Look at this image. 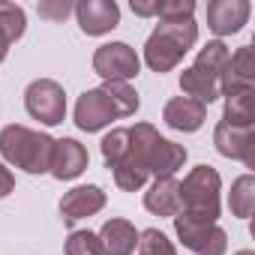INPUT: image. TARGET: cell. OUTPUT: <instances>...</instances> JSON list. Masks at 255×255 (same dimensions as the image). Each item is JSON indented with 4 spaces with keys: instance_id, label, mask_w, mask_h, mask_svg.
<instances>
[{
    "instance_id": "obj_23",
    "label": "cell",
    "mask_w": 255,
    "mask_h": 255,
    "mask_svg": "<svg viewBox=\"0 0 255 255\" xmlns=\"http://www.w3.org/2000/svg\"><path fill=\"white\" fill-rule=\"evenodd\" d=\"M111 177H114V186L120 189V192H138V189H144L147 186V174L129 159V150H126V156L117 162V165H111Z\"/></svg>"
},
{
    "instance_id": "obj_6",
    "label": "cell",
    "mask_w": 255,
    "mask_h": 255,
    "mask_svg": "<svg viewBox=\"0 0 255 255\" xmlns=\"http://www.w3.org/2000/svg\"><path fill=\"white\" fill-rule=\"evenodd\" d=\"M24 108L42 126H57L66 120V90L54 78H33L24 90Z\"/></svg>"
},
{
    "instance_id": "obj_18",
    "label": "cell",
    "mask_w": 255,
    "mask_h": 255,
    "mask_svg": "<svg viewBox=\"0 0 255 255\" xmlns=\"http://www.w3.org/2000/svg\"><path fill=\"white\" fill-rule=\"evenodd\" d=\"M24 30H27V12L18 3L0 0V63L6 60L9 48L24 36Z\"/></svg>"
},
{
    "instance_id": "obj_2",
    "label": "cell",
    "mask_w": 255,
    "mask_h": 255,
    "mask_svg": "<svg viewBox=\"0 0 255 255\" xmlns=\"http://www.w3.org/2000/svg\"><path fill=\"white\" fill-rule=\"evenodd\" d=\"M54 141L48 132L30 129L21 123H9L0 129V156L6 165L21 168L24 174H48Z\"/></svg>"
},
{
    "instance_id": "obj_16",
    "label": "cell",
    "mask_w": 255,
    "mask_h": 255,
    "mask_svg": "<svg viewBox=\"0 0 255 255\" xmlns=\"http://www.w3.org/2000/svg\"><path fill=\"white\" fill-rule=\"evenodd\" d=\"M102 255H132L138 246V228L123 219V216H111L102 222V228L96 231Z\"/></svg>"
},
{
    "instance_id": "obj_25",
    "label": "cell",
    "mask_w": 255,
    "mask_h": 255,
    "mask_svg": "<svg viewBox=\"0 0 255 255\" xmlns=\"http://www.w3.org/2000/svg\"><path fill=\"white\" fill-rule=\"evenodd\" d=\"M99 150H102V159H105L108 168L117 165L126 156V150H129V129H126V126H117V129L105 132L102 141H99Z\"/></svg>"
},
{
    "instance_id": "obj_7",
    "label": "cell",
    "mask_w": 255,
    "mask_h": 255,
    "mask_svg": "<svg viewBox=\"0 0 255 255\" xmlns=\"http://www.w3.org/2000/svg\"><path fill=\"white\" fill-rule=\"evenodd\" d=\"M93 72L102 81H132L141 72V57L129 42H105L93 51Z\"/></svg>"
},
{
    "instance_id": "obj_20",
    "label": "cell",
    "mask_w": 255,
    "mask_h": 255,
    "mask_svg": "<svg viewBox=\"0 0 255 255\" xmlns=\"http://www.w3.org/2000/svg\"><path fill=\"white\" fill-rule=\"evenodd\" d=\"M222 99H225L222 123H228V126H246V129H252V123H255V90L231 93V96H222Z\"/></svg>"
},
{
    "instance_id": "obj_4",
    "label": "cell",
    "mask_w": 255,
    "mask_h": 255,
    "mask_svg": "<svg viewBox=\"0 0 255 255\" xmlns=\"http://www.w3.org/2000/svg\"><path fill=\"white\" fill-rule=\"evenodd\" d=\"M180 210L207 222L219 219L222 210V177L210 165H195L180 183Z\"/></svg>"
},
{
    "instance_id": "obj_19",
    "label": "cell",
    "mask_w": 255,
    "mask_h": 255,
    "mask_svg": "<svg viewBox=\"0 0 255 255\" xmlns=\"http://www.w3.org/2000/svg\"><path fill=\"white\" fill-rule=\"evenodd\" d=\"M180 90H183V96H189V99H195V102H201V105H210V102L222 99V93H219V78H213V75H207V72H198L195 66H186V69L180 72Z\"/></svg>"
},
{
    "instance_id": "obj_3",
    "label": "cell",
    "mask_w": 255,
    "mask_h": 255,
    "mask_svg": "<svg viewBox=\"0 0 255 255\" xmlns=\"http://www.w3.org/2000/svg\"><path fill=\"white\" fill-rule=\"evenodd\" d=\"M198 42V24L195 18H177V21H159L153 33L144 42V63L150 72L165 75L177 69V63L192 51Z\"/></svg>"
},
{
    "instance_id": "obj_17",
    "label": "cell",
    "mask_w": 255,
    "mask_h": 255,
    "mask_svg": "<svg viewBox=\"0 0 255 255\" xmlns=\"http://www.w3.org/2000/svg\"><path fill=\"white\" fill-rule=\"evenodd\" d=\"M144 210L153 216H177L180 213V180L171 177H153V183L144 192Z\"/></svg>"
},
{
    "instance_id": "obj_8",
    "label": "cell",
    "mask_w": 255,
    "mask_h": 255,
    "mask_svg": "<svg viewBox=\"0 0 255 255\" xmlns=\"http://www.w3.org/2000/svg\"><path fill=\"white\" fill-rule=\"evenodd\" d=\"M72 120H75V126H78L81 132L90 135V132H102V129H108L111 120H117V111H114L111 99H108L99 87H90V90H84V93L78 96Z\"/></svg>"
},
{
    "instance_id": "obj_26",
    "label": "cell",
    "mask_w": 255,
    "mask_h": 255,
    "mask_svg": "<svg viewBox=\"0 0 255 255\" xmlns=\"http://www.w3.org/2000/svg\"><path fill=\"white\" fill-rule=\"evenodd\" d=\"M63 255H102L99 237L87 228H72L63 243Z\"/></svg>"
},
{
    "instance_id": "obj_9",
    "label": "cell",
    "mask_w": 255,
    "mask_h": 255,
    "mask_svg": "<svg viewBox=\"0 0 255 255\" xmlns=\"http://www.w3.org/2000/svg\"><path fill=\"white\" fill-rule=\"evenodd\" d=\"M249 15H252L249 0H210L207 3V27L213 30L216 39L240 33L246 27Z\"/></svg>"
},
{
    "instance_id": "obj_27",
    "label": "cell",
    "mask_w": 255,
    "mask_h": 255,
    "mask_svg": "<svg viewBox=\"0 0 255 255\" xmlns=\"http://www.w3.org/2000/svg\"><path fill=\"white\" fill-rule=\"evenodd\" d=\"M138 255H177V246L159 231V228H144L138 231Z\"/></svg>"
},
{
    "instance_id": "obj_21",
    "label": "cell",
    "mask_w": 255,
    "mask_h": 255,
    "mask_svg": "<svg viewBox=\"0 0 255 255\" xmlns=\"http://www.w3.org/2000/svg\"><path fill=\"white\" fill-rule=\"evenodd\" d=\"M99 90L111 99V105H114V111H117V120H120V117H132V114L138 111V105H141L138 90H135L129 81H102Z\"/></svg>"
},
{
    "instance_id": "obj_12",
    "label": "cell",
    "mask_w": 255,
    "mask_h": 255,
    "mask_svg": "<svg viewBox=\"0 0 255 255\" xmlns=\"http://www.w3.org/2000/svg\"><path fill=\"white\" fill-rule=\"evenodd\" d=\"M213 144L219 150V156L225 159H240L246 168H255V156H252V147H255V132L246 129V126H228V123H216L213 129Z\"/></svg>"
},
{
    "instance_id": "obj_11",
    "label": "cell",
    "mask_w": 255,
    "mask_h": 255,
    "mask_svg": "<svg viewBox=\"0 0 255 255\" xmlns=\"http://www.w3.org/2000/svg\"><path fill=\"white\" fill-rule=\"evenodd\" d=\"M75 18L81 33L105 36L120 24V6L114 0H81V3H75Z\"/></svg>"
},
{
    "instance_id": "obj_28",
    "label": "cell",
    "mask_w": 255,
    "mask_h": 255,
    "mask_svg": "<svg viewBox=\"0 0 255 255\" xmlns=\"http://www.w3.org/2000/svg\"><path fill=\"white\" fill-rule=\"evenodd\" d=\"M195 15V0H159L156 18L159 21H177V18H192Z\"/></svg>"
},
{
    "instance_id": "obj_24",
    "label": "cell",
    "mask_w": 255,
    "mask_h": 255,
    "mask_svg": "<svg viewBox=\"0 0 255 255\" xmlns=\"http://www.w3.org/2000/svg\"><path fill=\"white\" fill-rule=\"evenodd\" d=\"M228 57H231V51H228V45L222 42V39H210L201 51H198V57H195V69L198 72H207V75H213V78H219L222 75V69H225V63H228Z\"/></svg>"
},
{
    "instance_id": "obj_13",
    "label": "cell",
    "mask_w": 255,
    "mask_h": 255,
    "mask_svg": "<svg viewBox=\"0 0 255 255\" xmlns=\"http://www.w3.org/2000/svg\"><path fill=\"white\" fill-rule=\"evenodd\" d=\"M243 90H255V57H252V45H240L222 75H219V93L222 96H231V93H243Z\"/></svg>"
},
{
    "instance_id": "obj_10",
    "label": "cell",
    "mask_w": 255,
    "mask_h": 255,
    "mask_svg": "<svg viewBox=\"0 0 255 255\" xmlns=\"http://www.w3.org/2000/svg\"><path fill=\"white\" fill-rule=\"evenodd\" d=\"M108 195L102 192V186L96 183H84V186H72L63 198H60V219L63 225H75L78 219H87V216H96L102 207H105Z\"/></svg>"
},
{
    "instance_id": "obj_22",
    "label": "cell",
    "mask_w": 255,
    "mask_h": 255,
    "mask_svg": "<svg viewBox=\"0 0 255 255\" xmlns=\"http://www.w3.org/2000/svg\"><path fill=\"white\" fill-rule=\"evenodd\" d=\"M228 207H231V216H237V219H249V216H252V210H255V177H252L249 171L240 174V177L231 183Z\"/></svg>"
},
{
    "instance_id": "obj_1",
    "label": "cell",
    "mask_w": 255,
    "mask_h": 255,
    "mask_svg": "<svg viewBox=\"0 0 255 255\" xmlns=\"http://www.w3.org/2000/svg\"><path fill=\"white\" fill-rule=\"evenodd\" d=\"M186 156H189L186 147L159 135V129L153 123L129 126V159L147 177H171L177 168H183Z\"/></svg>"
},
{
    "instance_id": "obj_32",
    "label": "cell",
    "mask_w": 255,
    "mask_h": 255,
    "mask_svg": "<svg viewBox=\"0 0 255 255\" xmlns=\"http://www.w3.org/2000/svg\"><path fill=\"white\" fill-rule=\"evenodd\" d=\"M234 255H255L252 249H240V252H234Z\"/></svg>"
},
{
    "instance_id": "obj_14",
    "label": "cell",
    "mask_w": 255,
    "mask_h": 255,
    "mask_svg": "<svg viewBox=\"0 0 255 255\" xmlns=\"http://www.w3.org/2000/svg\"><path fill=\"white\" fill-rule=\"evenodd\" d=\"M87 165H90V153L81 141H75V138H57L54 141L51 168H48V174L54 180H75L87 171Z\"/></svg>"
},
{
    "instance_id": "obj_31",
    "label": "cell",
    "mask_w": 255,
    "mask_h": 255,
    "mask_svg": "<svg viewBox=\"0 0 255 255\" xmlns=\"http://www.w3.org/2000/svg\"><path fill=\"white\" fill-rule=\"evenodd\" d=\"M12 189H15V174L6 168V162H3V159H0V198H6Z\"/></svg>"
},
{
    "instance_id": "obj_30",
    "label": "cell",
    "mask_w": 255,
    "mask_h": 255,
    "mask_svg": "<svg viewBox=\"0 0 255 255\" xmlns=\"http://www.w3.org/2000/svg\"><path fill=\"white\" fill-rule=\"evenodd\" d=\"M132 12L138 18H156V6H159V0H132Z\"/></svg>"
},
{
    "instance_id": "obj_29",
    "label": "cell",
    "mask_w": 255,
    "mask_h": 255,
    "mask_svg": "<svg viewBox=\"0 0 255 255\" xmlns=\"http://www.w3.org/2000/svg\"><path fill=\"white\" fill-rule=\"evenodd\" d=\"M36 12H39V18H45V21H63L66 15L75 12V3H69V0H39V3H36Z\"/></svg>"
},
{
    "instance_id": "obj_15",
    "label": "cell",
    "mask_w": 255,
    "mask_h": 255,
    "mask_svg": "<svg viewBox=\"0 0 255 255\" xmlns=\"http://www.w3.org/2000/svg\"><path fill=\"white\" fill-rule=\"evenodd\" d=\"M207 120V105L189 99V96H174L162 108V123L174 132H198Z\"/></svg>"
},
{
    "instance_id": "obj_5",
    "label": "cell",
    "mask_w": 255,
    "mask_h": 255,
    "mask_svg": "<svg viewBox=\"0 0 255 255\" xmlns=\"http://www.w3.org/2000/svg\"><path fill=\"white\" fill-rule=\"evenodd\" d=\"M174 234L195 255H225V249H228V234L219 222H207V219L189 216L183 210L174 216Z\"/></svg>"
}]
</instances>
